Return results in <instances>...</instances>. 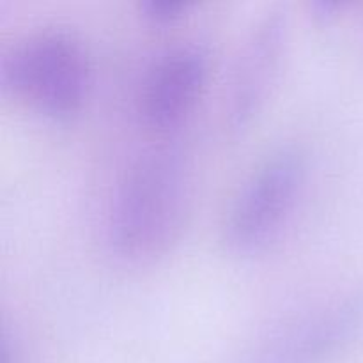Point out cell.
I'll return each mask as SVG.
<instances>
[{"mask_svg": "<svg viewBox=\"0 0 363 363\" xmlns=\"http://www.w3.org/2000/svg\"><path fill=\"white\" fill-rule=\"evenodd\" d=\"M190 209V174L172 145L138 152L121 172L106 204L105 240L121 261L149 262L179 240Z\"/></svg>", "mask_w": 363, "mask_h": 363, "instance_id": "obj_1", "label": "cell"}, {"mask_svg": "<svg viewBox=\"0 0 363 363\" xmlns=\"http://www.w3.org/2000/svg\"><path fill=\"white\" fill-rule=\"evenodd\" d=\"M0 84L27 108L50 119H69L91 92V52L69 25L32 27L4 52Z\"/></svg>", "mask_w": 363, "mask_h": 363, "instance_id": "obj_2", "label": "cell"}, {"mask_svg": "<svg viewBox=\"0 0 363 363\" xmlns=\"http://www.w3.org/2000/svg\"><path fill=\"white\" fill-rule=\"evenodd\" d=\"M308 174V152L284 142L255 162L227 204L222 240L234 254H254L272 243L289 222Z\"/></svg>", "mask_w": 363, "mask_h": 363, "instance_id": "obj_3", "label": "cell"}, {"mask_svg": "<svg viewBox=\"0 0 363 363\" xmlns=\"http://www.w3.org/2000/svg\"><path fill=\"white\" fill-rule=\"evenodd\" d=\"M363 328V294L314 303L269 330L238 363H326Z\"/></svg>", "mask_w": 363, "mask_h": 363, "instance_id": "obj_4", "label": "cell"}, {"mask_svg": "<svg viewBox=\"0 0 363 363\" xmlns=\"http://www.w3.org/2000/svg\"><path fill=\"white\" fill-rule=\"evenodd\" d=\"M289 46L286 11L272 7L255 18L230 67L223 123L230 133L247 130L272 98Z\"/></svg>", "mask_w": 363, "mask_h": 363, "instance_id": "obj_5", "label": "cell"}, {"mask_svg": "<svg viewBox=\"0 0 363 363\" xmlns=\"http://www.w3.org/2000/svg\"><path fill=\"white\" fill-rule=\"evenodd\" d=\"M209 52L195 41L169 46L149 64L137 92V112L152 131L169 133L191 112L204 92Z\"/></svg>", "mask_w": 363, "mask_h": 363, "instance_id": "obj_6", "label": "cell"}, {"mask_svg": "<svg viewBox=\"0 0 363 363\" xmlns=\"http://www.w3.org/2000/svg\"><path fill=\"white\" fill-rule=\"evenodd\" d=\"M191 0H140L138 11L152 23H174L186 16Z\"/></svg>", "mask_w": 363, "mask_h": 363, "instance_id": "obj_7", "label": "cell"}, {"mask_svg": "<svg viewBox=\"0 0 363 363\" xmlns=\"http://www.w3.org/2000/svg\"><path fill=\"white\" fill-rule=\"evenodd\" d=\"M2 363H21L20 342L7 326L2 333Z\"/></svg>", "mask_w": 363, "mask_h": 363, "instance_id": "obj_8", "label": "cell"}, {"mask_svg": "<svg viewBox=\"0 0 363 363\" xmlns=\"http://www.w3.org/2000/svg\"><path fill=\"white\" fill-rule=\"evenodd\" d=\"M314 9L319 16H332L333 13H337L339 9H342L344 4L339 2V0H315Z\"/></svg>", "mask_w": 363, "mask_h": 363, "instance_id": "obj_9", "label": "cell"}]
</instances>
